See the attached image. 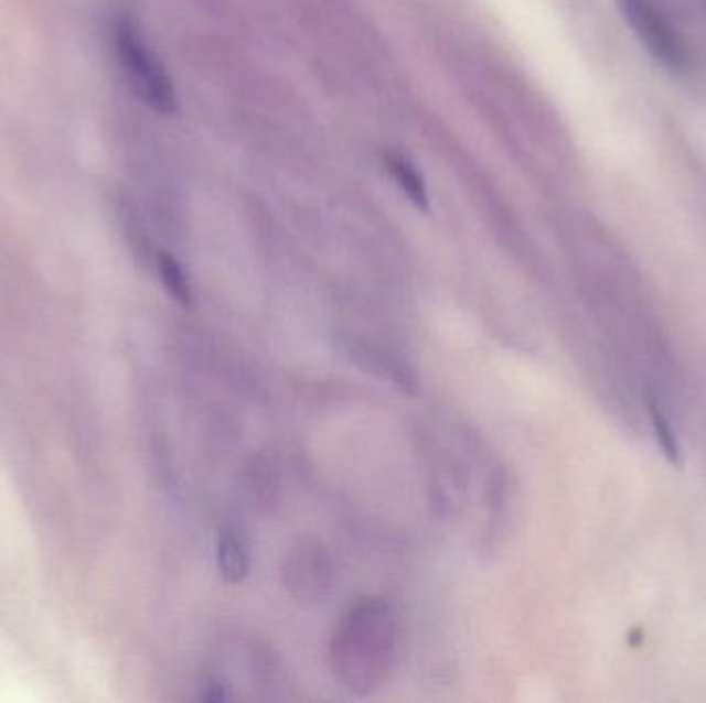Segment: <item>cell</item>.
Wrapping results in <instances>:
<instances>
[{
  "label": "cell",
  "instance_id": "1",
  "mask_svg": "<svg viewBox=\"0 0 706 703\" xmlns=\"http://www.w3.org/2000/svg\"><path fill=\"white\" fill-rule=\"evenodd\" d=\"M114 48L135 96L158 113H176L178 96L174 80L170 79L158 54L145 40L141 28L130 17H120L116 21Z\"/></svg>",
  "mask_w": 706,
  "mask_h": 703
},
{
  "label": "cell",
  "instance_id": "2",
  "mask_svg": "<svg viewBox=\"0 0 706 703\" xmlns=\"http://www.w3.org/2000/svg\"><path fill=\"white\" fill-rule=\"evenodd\" d=\"M620 13L655 63L670 73H684L691 64L688 46L655 0H618Z\"/></svg>",
  "mask_w": 706,
  "mask_h": 703
},
{
  "label": "cell",
  "instance_id": "3",
  "mask_svg": "<svg viewBox=\"0 0 706 703\" xmlns=\"http://www.w3.org/2000/svg\"><path fill=\"white\" fill-rule=\"evenodd\" d=\"M385 165L391 177L397 182L399 191L407 196V201L418 207L419 210H428L430 208V196L426 182L418 172V167L407 160L402 153H385Z\"/></svg>",
  "mask_w": 706,
  "mask_h": 703
},
{
  "label": "cell",
  "instance_id": "4",
  "mask_svg": "<svg viewBox=\"0 0 706 703\" xmlns=\"http://www.w3.org/2000/svg\"><path fill=\"white\" fill-rule=\"evenodd\" d=\"M217 565H220V572L224 575L225 582H229V584H238L248 574V567H250L248 551H246V544L236 530L227 528L220 534Z\"/></svg>",
  "mask_w": 706,
  "mask_h": 703
},
{
  "label": "cell",
  "instance_id": "5",
  "mask_svg": "<svg viewBox=\"0 0 706 703\" xmlns=\"http://www.w3.org/2000/svg\"><path fill=\"white\" fill-rule=\"evenodd\" d=\"M158 269H160L161 283L168 289V293L184 307L193 305V289L186 279V272L180 267L174 256L161 252L158 256Z\"/></svg>",
  "mask_w": 706,
  "mask_h": 703
},
{
  "label": "cell",
  "instance_id": "6",
  "mask_svg": "<svg viewBox=\"0 0 706 703\" xmlns=\"http://www.w3.org/2000/svg\"><path fill=\"white\" fill-rule=\"evenodd\" d=\"M646 411H649V415H651V423H653V430H655V435H657L659 444H661V450L665 452V456L670 458V461H677L680 458V447H677V440H675L674 430H672V423H670V419L665 415V411L661 409V402H659V397L649 388V392H646Z\"/></svg>",
  "mask_w": 706,
  "mask_h": 703
},
{
  "label": "cell",
  "instance_id": "7",
  "mask_svg": "<svg viewBox=\"0 0 706 703\" xmlns=\"http://www.w3.org/2000/svg\"><path fill=\"white\" fill-rule=\"evenodd\" d=\"M703 2H705V7H706V0H703Z\"/></svg>",
  "mask_w": 706,
  "mask_h": 703
}]
</instances>
